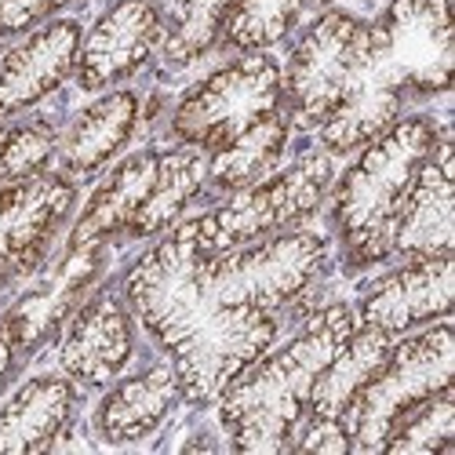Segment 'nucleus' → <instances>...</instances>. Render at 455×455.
<instances>
[{
    "label": "nucleus",
    "instance_id": "f257e3e1",
    "mask_svg": "<svg viewBox=\"0 0 455 455\" xmlns=\"http://www.w3.org/2000/svg\"><path fill=\"white\" fill-rule=\"evenodd\" d=\"M208 255L197 219H186L142 251L124 277L128 307L179 371L182 401L197 408L215 404L241 368L274 347L281 328L267 310L222 302L204 274Z\"/></svg>",
    "mask_w": 455,
    "mask_h": 455
},
{
    "label": "nucleus",
    "instance_id": "f03ea898",
    "mask_svg": "<svg viewBox=\"0 0 455 455\" xmlns=\"http://www.w3.org/2000/svg\"><path fill=\"white\" fill-rule=\"evenodd\" d=\"M357 328L347 302H331L302 324L281 350H267L241 368L219 394V423L237 451H288L310 408L321 368Z\"/></svg>",
    "mask_w": 455,
    "mask_h": 455
},
{
    "label": "nucleus",
    "instance_id": "7ed1b4c3",
    "mask_svg": "<svg viewBox=\"0 0 455 455\" xmlns=\"http://www.w3.org/2000/svg\"><path fill=\"white\" fill-rule=\"evenodd\" d=\"M437 135L441 128L430 117L394 121L379 139L361 146V157L343 172L331 197V222L350 267L368 270L394 255L401 208Z\"/></svg>",
    "mask_w": 455,
    "mask_h": 455
},
{
    "label": "nucleus",
    "instance_id": "20e7f679",
    "mask_svg": "<svg viewBox=\"0 0 455 455\" xmlns=\"http://www.w3.org/2000/svg\"><path fill=\"white\" fill-rule=\"evenodd\" d=\"M455 379V331L448 321L415 331L408 339H394V347L364 390L347 408L343 423L357 451H379L387 434L419 408L434 394L448 390Z\"/></svg>",
    "mask_w": 455,
    "mask_h": 455
},
{
    "label": "nucleus",
    "instance_id": "39448f33",
    "mask_svg": "<svg viewBox=\"0 0 455 455\" xmlns=\"http://www.w3.org/2000/svg\"><path fill=\"white\" fill-rule=\"evenodd\" d=\"M328 267V241L310 230H281L262 241L208 255L212 291L244 310H281L307 291Z\"/></svg>",
    "mask_w": 455,
    "mask_h": 455
},
{
    "label": "nucleus",
    "instance_id": "423d86ee",
    "mask_svg": "<svg viewBox=\"0 0 455 455\" xmlns=\"http://www.w3.org/2000/svg\"><path fill=\"white\" fill-rule=\"evenodd\" d=\"M331 182H335L331 154L299 157L291 168L259 179L248 189H237L222 208L197 215L201 241L212 255H219V251L262 241L270 234H281L321 208Z\"/></svg>",
    "mask_w": 455,
    "mask_h": 455
},
{
    "label": "nucleus",
    "instance_id": "0eeeda50",
    "mask_svg": "<svg viewBox=\"0 0 455 455\" xmlns=\"http://www.w3.org/2000/svg\"><path fill=\"white\" fill-rule=\"evenodd\" d=\"M364 59L397 92H448L455 66L451 0H390L379 22L368 26Z\"/></svg>",
    "mask_w": 455,
    "mask_h": 455
},
{
    "label": "nucleus",
    "instance_id": "6e6552de",
    "mask_svg": "<svg viewBox=\"0 0 455 455\" xmlns=\"http://www.w3.org/2000/svg\"><path fill=\"white\" fill-rule=\"evenodd\" d=\"M274 109H281V66L248 52L182 95L172 113V135L197 149H219Z\"/></svg>",
    "mask_w": 455,
    "mask_h": 455
},
{
    "label": "nucleus",
    "instance_id": "1a4fd4ad",
    "mask_svg": "<svg viewBox=\"0 0 455 455\" xmlns=\"http://www.w3.org/2000/svg\"><path fill=\"white\" fill-rule=\"evenodd\" d=\"M368 48V26L347 12L321 15L281 69V102L299 128H321L354 81Z\"/></svg>",
    "mask_w": 455,
    "mask_h": 455
},
{
    "label": "nucleus",
    "instance_id": "9d476101",
    "mask_svg": "<svg viewBox=\"0 0 455 455\" xmlns=\"http://www.w3.org/2000/svg\"><path fill=\"white\" fill-rule=\"evenodd\" d=\"M109 241H88V244H66V251L48 267L41 281H33L0 321L8 328L19 354H29L52 335L66 328V321L77 314V307L92 295L95 281L106 270Z\"/></svg>",
    "mask_w": 455,
    "mask_h": 455
},
{
    "label": "nucleus",
    "instance_id": "9b49d317",
    "mask_svg": "<svg viewBox=\"0 0 455 455\" xmlns=\"http://www.w3.org/2000/svg\"><path fill=\"white\" fill-rule=\"evenodd\" d=\"M77 189L66 175H36L0 186V291L33 274L62 222L73 212Z\"/></svg>",
    "mask_w": 455,
    "mask_h": 455
},
{
    "label": "nucleus",
    "instance_id": "f8f14e48",
    "mask_svg": "<svg viewBox=\"0 0 455 455\" xmlns=\"http://www.w3.org/2000/svg\"><path fill=\"white\" fill-rule=\"evenodd\" d=\"M164 41V19L154 0H117L81 41L77 84L84 92L113 88L154 59Z\"/></svg>",
    "mask_w": 455,
    "mask_h": 455
},
{
    "label": "nucleus",
    "instance_id": "ddd939ff",
    "mask_svg": "<svg viewBox=\"0 0 455 455\" xmlns=\"http://www.w3.org/2000/svg\"><path fill=\"white\" fill-rule=\"evenodd\" d=\"M135 354V321L121 295H88L77 314L66 321L59 364L77 387L99 390L113 383Z\"/></svg>",
    "mask_w": 455,
    "mask_h": 455
},
{
    "label": "nucleus",
    "instance_id": "4468645a",
    "mask_svg": "<svg viewBox=\"0 0 455 455\" xmlns=\"http://www.w3.org/2000/svg\"><path fill=\"white\" fill-rule=\"evenodd\" d=\"M455 295V259L451 255H430V259H408L401 270L379 277L361 295V324L404 335L411 328H423L430 321H444L451 314Z\"/></svg>",
    "mask_w": 455,
    "mask_h": 455
},
{
    "label": "nucleus",
    "instance_id": "2eb2a0df",
    "mask_svg": "<svg viewBox=\"0 0 455 455\" xmlns=\"http://www.w3.org/2000/svg\"><path fill=\"white\" fill-rule=\"evenodd\" d=\"M451 139L437 135L434 149L415 172L408 201L397 219L394 255L401 259H430L451 255L455 248V164H451Z\"/></svg>",
    "mask_w": 455,
    "mask_h": 455
},
{
    "label": "nucleus",
    "instance_id": "dca6fc26",
    "mask_svg": "<svg viewBox=\"0 0 455 455\" xmlns=\"http://www.w3.org/2000/svg\"><path fill=\"white\" fill-rule=\"evenodd\" d=\"M81 26L73 19H55L29 33L19 48L0 62V117L33 109L52 92H59L73 73L81 55Z\"/></svg>",
    "mask_w": 455,
    "mask_h": 455
},
{
    "label": "nucleus",
    "instance_id": "f3484780",
    "mask_svg": "<svg viewBox=\"0 0 455 455\" xmlns=\"http://www.w3.org/2000/svg\"><path fill=\"white\" fill-rule=\"evenodd\" d=\"M77 383L69 375H36L0 404V455L48 451L66 434Z\"/></svg>",
    "mask_w": 455,
    "mask_h": 455
},
{
    "label": "nucleus",
    "instance_id": "a211bd4d",
    "mask_svg": "<svg viewBox=\"0 0 455 455\" xmlns=\"http://www.w3.org/2000/svg\"><path fill=\"white\" fill-rule=\"evenodd\" d=\"M179 401H182V387H179V371L172 368V361L154 364L124 379V383H117L102 397L95 411V430L109 444L142 441L168 419Z\"/></svg>",
    "mask_w": 455,
    "mask_h": 455
},
{
    "label": "nucleus",
    "instance_id": "6ab92c4d",
    "mask_svg": "<svg viewBox=\"0 0 455 455\" xmlns=\"http://www.w3.org/2000/svg\"><path fill=\"white\" fill-rule=\"evenodd\" d=\"M401 106H404V92H397L387 77H379V73L368 66V59H361V66L354 69L350 88L343 92L339 106L321 124L324 154L347 157L354 149L368 146L371 139H379L401 117Z\"/></svg>",
    "mask_w": 455,
    "mask_h": 455
},
{
    "label": "nucleus",
    "instance_id": "aec40b11",
    "mask_svg": "<svg viewBox=\"0 0 455 455\" xmlns=\"http://www.w3.org/2000/svg\"><path fill=\"white\" fill-rule=\"evenodd\" d=\"M139 124V95L135 92H109L84 106L69 121L59 157L69 175H95L128 146Z\"/></svg>",
    "mask_w": 455,
    "mask_h": 455
},
{
    "label": "nucleus",
    "instance_id": "412c9836",
    "mask_svg": "<svg viewBox=\"0 0 455 455\" xmlns=\"http://www.w3.org/2000/svg\"><path fill=\"white\" fill-rule=\"evenodd\" d=\"M157 157L154 149L146 154H135L128 161H121L109 172V179L92 194V201L84 204V212L77 215L69 230L66 244H88V241H109L117 234H128V226L139 212V204L146 201L149 186H154L157 175Z\"/></svg>",
    "mask_w": 455,
    "mask_h": 455
},
{
    "label": "nucleus",
    "instance_id": "4be33fe9",
    "mask_svg": "<svg viewBox=\"0 0 455 455\" xmlns=\"http://www.w3.org/2000/svg\"><path fill=\"white\" fill-rule=\"evenodd\" d=\"M390 347H394V335L364 328V324L354 328V335L321 368L317 383L310 390L307 419H343L347 408L354 404V397L364 390V383L383 368Z\"/></svg>",
    "mask_w": 455,
    "mask_h": 455
},
{
    "label": "nucleus",
    "instance_id": "5701e85b",
    "mask_svg": "<svg viewBox=\"0 0 455 455\" xmlns=\"http://www.w3.org/2000/svg\"><path fill=\"white\" fill-rule=\"evenodd\" d=\"M208 179V149H197V146H175L168 154L157 157V175H154V186H149L146 201L139 204L132 226H128V237L135 241H146V237H157L164 230L182 219V212L189 208L201 194V186Z\"/></svg>",
    "mask_w": 455,
    "mask_h": 455
},
{
    "label": "nucleus",
    "instance_id": "b1692460",
    "mask_svg": "<svg viewBox=\"0 0 455 455\" xmlns=\"http://www.w3.org/2000/svg\"><path fill=\"white\" fill-rule=\"evenodd\" d=\"M288 132H291V121L281 109H274L270 117L255 121L251 128L237 132L230 142L212 149L208 182L219 189V194H237V189H248L259 179H267L274 172V164L281 161V154H284Z\"/></svg>",
    "mask_w": 455,
    "mask_h": 455
},
{
    "label": "nucleus",
    "instance_id": "393cba45",
    "mask_svg": "<svg viewBox=\"0 0 455 455\" xmlns=\"http://www.w3.org/2000/svg\"><path fill=\"white\" fill-rule=\"evenodd\" d=\"M237 0H179V12L164 33V59L172 66H186L201 59L204 52H212L219 44V36L226 33Z\"/></svg>",
    "mask_w": 455,
    "mask_h": 455
},
{
    "label": "nucleus",
    "instance_id": "a878e982",
    "mask_svg": "<svg viewBox=\"0 0 455 455\" xmlns=\"http://www.w3.org/2000/svg\"><path fill=\"white\" fill-rule=\"evenodd\" d=\"M455 437V397L451 387L423 401L419 408H411L404 419L387 434L383 448L387 455H437L448 451Z\"/></svg>",
    "mask_w": 455,
    "mask_h": 455
},
{
    "label": "nucleus",
    "instance_id": "bb28decb",
    "mask_svg": "<svg viewBox=\"0 0 455 455\" xmlns=\"http://www.w3.org/2000/svg\"><path fill=\"white\" fill-rule=\"evenodd\" d=\"M307 0H237L226 22V44L237 52H267L281 44L302 15Z\"/></svg>",
    "mask_w": 455,
    "mask_h": 455
},
{
    "label": "nucleus",
    "instance_id": "cd10ccee",
    "mask_svg": "<svg viewBox=\"0 0 455 455\" xmlns=\"http://www.w3.org/2000/svg\"><path fill=\"white\" fill-rule=\"evenodd\" d=\"M55 154H59V132L52 121H29L12 128L4 142H0V186L44 175Z\"/></svg>",
    "mask_w": 455,
    "mask_h": 455
},
{
    "label": "nucleus",
    "instance_id": "c85d7f7f",
    "mask_svg": "<svg viewBox=\"0 0 455 455\" xmlns=\"http://www.w3.org/2000/svg\"><path fill=\"white\" fill-rule=\"evenodd\" d=\"M62 4H69V0H8V4L0 8V36L29 29L33 22H41L44 15L59 12Z\"/></svg>",
    "mask_w": 455,
    "mask_h": 455
},
{
    "label": "nucleus",
    "instance_id": "c756f323",
    "mask_svg": "<svg viewBox=\"0 0 455 455\" xmlns=\"http://www.w3.org/2000/svg\"><path fill=\"white\" fill-rule=\"evenodd\" d=\"M15 364H19V350L12 343V335L8 328L0 324V390H4L12 383V375H15Z\"/></svg>",
    "mask_w": 455,
    "mask_h": 455
},
{
    "label": "nucleus",
    "instance_id": "7c9ffc66",
    "mask_svg": "<svg viewBox=\"0 0 455 455\" xmlns=\"http://www.w3.org/2000/svg\"><path fill=\"white\" fill-rule=\"evenodd\" d=\"M4 135H8V128H4V117H0V142H4Z\"/></svg>",
    "mask_w": 455,
    "mask_h": 455
},
{
    "label": "nucleus",
    "instance_id": "2f4dec72",
    "mask_svg": "<svg viewBox=\"0 0 455 455\" xmlns=\"http://www.w3.org/2000/svg\"><path fill=\"white\" fill-rule=\"evenodd\" d=\"M4 4H8V0H0V8H4Z\"/></svg>",
    "mask_w": 455,
    "mask_h": 455
}]
</instances>
